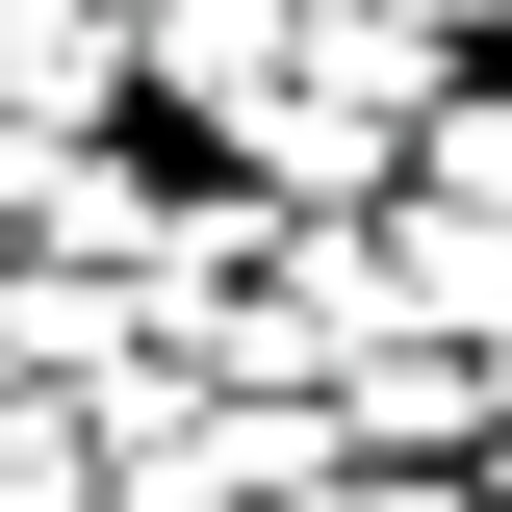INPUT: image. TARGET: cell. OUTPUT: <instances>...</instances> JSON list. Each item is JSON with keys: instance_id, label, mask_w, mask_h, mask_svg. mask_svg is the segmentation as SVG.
I'll use <instances>...</instances> for the list:
<instances>
[{"instance_id": "cell-1", "label": "cell", "mask_w": 512, "mask_h": 512, "mask_svg": "<svg viewBox=\"0 0 512 512\" xmlns=\"http://www.w3.org/2000/svg\"><path fill=\"white\" fill-rule=\"evenodd\" d=\"M487 52H512V0H308V52H282V77H308V103H359L384 154H410Z\"/></svg>"}, {"instance_id": "cell-3", "label": "cell", "mask_w": 512, "mask_h": 512, "mask_svg": "<svg viewBox=\"0 0 512 512\" xmlns=\"http://www.w3.org/2000/svg\"><path fill=\"white\" fill-rule=\"evenodd\" d=\"M410 180H436V205H487V231H512V52H487V77H461V103H436V128H410Z\"/></svg>"}, {"instance_id": "cell-4", "label": "cell", "mask_w": 512, "mask_h": 512, "mask_svg": "<svg viewBox=\"0 0 512 512\" xmlns=\"http://www.w3.org/2000/svg\"><path fill=\"white\" fill-rule=\"evenodd\" d=\"M0 512H103L77 487V410H0Z\"/></svg>"}, {"instance_id": "cell-5", "label": "cell", "mask_w": 512, "mask_h": 512, "mask_svg": "<svg viewBox=\"0 0 512 512\" xmlns=\"http://www.w3.org/2000/svg\"><path fill=\"white\" fill-rule=\"evenodd\" d=\"M0 410H26V384H0Z\"/></svg>"}, {"instance_id": "cell-2", "label": "cell", "mask_w": 512, "mask_h": 512, "mask_svg": "<svg viewBox=\"0 0 512 512\" xmlns=\"http://www.w3.org/2000/svg\"><path fill=\"white\" fill-rule=\"evenodd\" d=\"M0 128H26V154L128 128V0H0Z\"/></svg>"}]
</instances>
